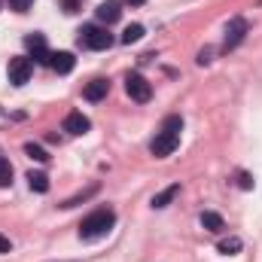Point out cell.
<instances>
[{"mask_svg": "<svg viewBox=\"0 0 262 262\" xmlns=\"http://www.w3.org/2000/svg\"><path fill=\"white\" fill-rule=\"evenodd\" d=\"M9 250H12V241L6 235H0V253H9Z\"/></svg>", "mask_w": 262, "mask_h": 262, "instance_id": "obj_23", "label": "cell"}, {"mask_svg": "<svg viewBox=\"0 0 262 262\" xmlns=\"http://www.w3.org/2000/svg\"><path fill=\"white\" fill-rule=\"evenodd\" d=\"M125 92H128L131 101H137V104H146V101L152 98V85H149L140 73H128V76H125Z\"/></svg>", "mask_w": 262, "mask_h": 262, "instance_id": "obj_4", "label": "cell"}, {"mask_svg": "<svg viewBox=\"0 0 262 262\" xmlns=\"http://www.w3.org/2000/svg\"><path fill=\"white\" fill-rule=\"evenodd\" d=\"M95 192H98V186H89V189H85L82 195H73V198H67L64 204H61V207H76L79 201H85V198H89V195H95Z\"/></svg>", "mask_w": 262, "mask_h": 262, "instance_id": "obj_19", "label": "cell"}, {"mask_svg": "<svg viewBox=\"0 0 262 262\" xmlns=\"http://www.w3.org/2000/svg\"><path fill=\"white\" fill-rule=\"evenodd\" d=\"M31 3H34V0H9V9H15V12H28Z\"/></svg>", "mask_w": 262, "mask_h": 262, "instance_id": "obj_20", "label": "cell"}, {"mask_svg": "<svg viewBox=\"0 0 262 262\" xmlns=\"http://www.w3.org/2000/svg\"><path fill=\"white\" fill-rule=\"evenodd\" d=\"M238 183H241V189H253V180H250V174H241V177H238Z\"/></svg>", "mask_w": 262, "mask_h": 262, "instance_id": "obj_22", "label": "cell"}, {"mask_svg": "<svg viewBox=\"0 0 262 262\" xmlns=\"http://www.w3.org/2000/svg\"><path fill=\"white\" fill-rule=\"evenodd\" d=\"M79 46H85V49H110L113 46V34L107 31V28H101V25H85L82 31H79Z\"/></svg>", "mask_w": 262, "mask_h": 262, "instance_id": "obj_2", "label": "cell"}, {"mask_svg": "<svg viewBox=\"0 0 262 262\" xmlns=\"http://www.w3.org/2000/svg\"><path fill=\"white\" fill-rule=\"evenodd\" d=\"M31 73H34V61H31V58L18 55V58L9 61V82H12V85H25V82L31 79Z\"/></svg>", "mask_w": 262, "mask_h": 262, "instance_id": "obj_5", "label": "cell"}, {"mask_svg": "<svg viewBox=\"0 0 262 262\" xmlns=\"http://www.w3.org/2000/svg\"><path fill=\"white\" fill-rule=\"evenodd\" d=\"M49 64H52V70H55V73H61V76H64V73H70V70H73V64H76V58H73L70 52H55Z\"/></svg>", "mask_w": 262, "mask_h": 262, "instance_id": "obj_11", "label": "cell"}, {"mask_svg": "<svg viewBox=\"0 0 262 262\" xmlns=\"http://www.w3.org/2000/svg\"><path fill=\"white\" fill-rule=\"evenodd\" d=\"M119 15H122V9H119V3H116V0H107V3H101V6H98V21H104V25L119 21Z\"/></svg>", "mask_w": 262, "mask_h": 262, "instance_id": "obj_10", "label": "cell"}, {"mask_svg": "<svg viewBox=\"0 0 262 262\" xmlns=\"http://www.w3.org/2000/svg\"><path fill=\"white\" fill-rule=\"evenodd\" d=\"M107 92H110V82H107L104 76H98V79L85 82L82 98H85V101H104V98H107Z\"/></svg>", "mask_w": 262, "mask_h": 262, "instance_id": "obj_8", "label": "cell"}, {"mask_svg": "<svg viewBox=\"0 0 262 262\" xmlns=\"http://www.w3.org/2000/svg\"><path fill=\"white\" fill-rule=\"evenodd\" d=\"M177 146H180V131H165V128H162L156 137H152L149 152H152L156 159H165V156H171Z\"/></svg>", "mask_w": 262, "mask_h": 262, "instance_id": "obj_3", "label": "cell"}, {"mask_svg": "<svg viewBox=\"0 0 262 262\" xmlns=\"http://www.w3.org/2000/svg\"><path fill=\"white\" fill-rule=\"evenodd\" d=\"M61 6H64V12H76L79 9V0H61Z\"/></svg>", "mask_w": 262, "mask_h": 262, "instance_id": "obj_21", "label": "cell"}, {"mask_svg": "<svg viewBox=\"0 0 262 262\" xmlns=\"http://www.w3.org/2000/svg\"><path fill=\"white\" fill-rule=\"evenodd\" d=\"M25 152H28L34 162H49V152H46L43 146H37V143H25Z\"/></svg>", "mask_w": 262, "mask_h": 262, "instance_id": "obj_17", "label": "cell"}, {"mask_svg": "<svg viewBox=\"0 0 262 262\" xmlns=\"http://www.w3.org/2000/svg\"><path fill=\"white\" fill-rule=\"evenodd\" d=\"M201 226H204L207 232H223V229H226L223 216H220V213H213V210H204V213H201Z\"/></svg>", "mask_w": 262, "mask_h": 262, "instance_id": "obj_13", "label": "cell"}, {"mask_svg": "<svg viewBox=\"0 0 262 262\" xmlns=\"http://www.w3.org/2000/svg\"><path fill=\"white\" fill-rule=\"evenodd\" d=\"M247 28H250V25H247V18H232V21L226 25V43H223V49H226V52H229V49H235V46L247 37Z\"/></svg>", "mask_w": 262, "mask_h": 262, "instance_id": "obj_7", "label": "cell"}, {"mask_svg": "<svg viewBox=\"0 0 262 262\" xmlns=\"http://www.w3.org/2000/svg\"><path fill=\"white\" fill-rule=\"evenodd\" d=\"M113 226H116V213H113L110 207H98V210H92V213L79 223V238H82V241H98V238H104Z\"/></svg>", "mask_w": 262, "mask_h": 262, "instance_id": "obj_1", "label": "cell"}, {"mask_svg": "<svg viewBox=\"0 0 262 262\" xmlns=\"http://www.w3.org/2000/svg\"><path fill=\"white\" fill-rule=\"evenodd\" d=\"M12 183V165L6 156H0V186H9Z\"/></svg>", "mask_w": 262, "mask_h": 262, "instance_id": "obj_18", "label": "cell"}, {"mask_svg": "<svg viewBox=\"0 0 262 262\" xmlns=\"http://www.w3.org/2000/svg\"><path fill=\"white\" fill-rule=\"evenodd\" d=\"M143 37V25H128L125 31H122V43L125 46H131V43H137Z\"/></svg>", "mask_w": 262, "mask_h": 262, "instance_id": "obj_16", "label": "cell"}, {"mask_svg": "<svg viewBox=\"0 0 262 262\" xmlns=\"http://www.w3.org/2000/svg\"><path fill=\"white\" fill-rule=\"evenodd\" d=\"M125 3H131V6H140V3H146V0H125Z\"/></svg>", "mask_w": 262, "mask_h": 262, "instance_id": "obj_24", "label": "cell"}, {"mask_svg": "<svg viewBox=\"0 0 262 262\" xmlns=\"http://www.w3.org/2000/svg\"><path fill=\"white\" fill-rule=\"evenodd\" d=\"M28 183H31L34 192H49V177H46L43 171H31V174H28Z\"/></svg>", "mask_w": 262, "mask_h": 262, "instance_id": "obj_14", "label": "cell"}, {"mask_svg": "<svg viewBox=\"0 0 262 262\" xmlns=\"http://www.w3.org/2000/svg\"><path fill=\"white\" fill-rule=\"evenodd\" d=\"M89 128H92V122H89V116H82L79 110H73V113H67V119H64V131H67V134H85Z\"/></svg>", "mask_w": 262, "mask_h": 262, "instance_id": "obj_9", "label": "cell"}, {"mask_svg": "<svg viewBox=\"0 0 262 262\" xmlns=\"http://www.w3.org/2000/svg\"><path fill=\"white\" fill-rule=\"evenodd\" d=\"M25 46H28V52H31V58H34L37 64H49V61H52L43 34H28V37H25Z\"/></svg>", "mask_w": 262, "mask_h": 262, "instance_id": "obj_6", "label": "cell"}, {"mask_svg": "<svg viewBox=\"0 0 262 262\" xmlns=\"http://www.w3.org/2000/svg\"><path fill=\"white\" fill-rule=\"evenodd\" d=\"M177 195H180V183H174V186L162 189L159 195H152V207H168V204H171Z\"/></svg>", "mask_w": 262, "mask_h": 262, "instance_id": "obj_12", "label": "cell"}, {"mask_svg": "<svg viewBox=\"0 0 262 262\" xmlns=\"http://www.w3.org/2000/svg\"><path fill=\"white\" fill-rule=\"evenodd\" d=\"M223 256H235L238 250H241V238H223L220 241V247H216Z\"/></svg>", "mask_w": 262, "mask_h": 262, "instance_id": "obj_15", "label": "cell"}]
</instances>
